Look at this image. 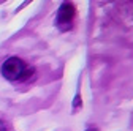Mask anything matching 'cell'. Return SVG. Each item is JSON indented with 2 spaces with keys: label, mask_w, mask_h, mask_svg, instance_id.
I'll list each match as a JSON object with an SVG mask.
<instances>
[{
  "label": "cell",
  "mask_w": 133,
  "mask_h": 131,
  "mask_svg": "<svg viewBox=\"0 0 133 131\" xmlns=\"http://www.w3.org/2000/svg\"><path fill=\"white\" fill-rule=\"evenodd\" d=\"M87 131H97V129H94V128H90V129H87Z\"/></svg>",
  "instance_id": "obj_5"
},
{
  "label": "cell",
  "mask_w": 133,
  "mask_h": 131,
  "mask_svg": "<svg viewBox=\"0 0 133 131\" xmlns=\"http://www.w3.org/2000/svg\"><path fill=\"white\" fill-rule=\"evenodd\" d=\"M73 19H75V6H73V3L63 2L59 6V11H57V25H59V28L60 30L71 28Z\"/></svg>",
  "instance_id": "obj_2"
},
{
  "label": "cell",
  "mask_w": 133,
  "mask_h": 131,
  "mask_svg": "<svg viewBox=\"0 0 133 131\" xmlns=\"http://www.w3.org/2000/svg\"><path fill=\"white\" fill-rule=\"evenodd\" d=\"M0 131H6V126H5V123L0 120Z\"/></svg>",
  "instance_id": "obj_4"
},
{
  "label": "cell",
  "mask_w": 133,
  "mask_h": 131,
  "mask_svg": "<svg viewBox=\"0 0 133 131\" xmlns=\"http://www.w3.org/2000/svg\"><path fill=\"white\" fill-rule=\"evenodd\" d=\"M0 71L8 81H24L33 73V68H29L24 63V60H21L19 57H10L2 63Z\"/></svg>",
  "instance_id": "obj_1"
},
{
  "label": "cell",
  "mask_w": 133,
  "mask_h": 131,
  "mask_svg": "<svg viewBox=\"0 0 133 131\" xmlns=\"http://www.w3.org/2000/svg\"><path fill=\"white\" fill-rule=\"evenodd\" d=\"M79 103H81V96L78 95V96H76V100H75V104H73V106H75V107H78V106H79Z\"/></svg>",
  "instance_id": "obj_3"
}]
</instances>
